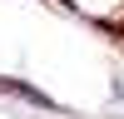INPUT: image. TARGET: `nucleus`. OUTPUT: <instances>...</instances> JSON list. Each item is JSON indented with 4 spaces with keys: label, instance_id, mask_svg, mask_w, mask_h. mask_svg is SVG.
Wrapping results in <instances>:
<instances>
[{
    "label": "nucleus",
    "instance_id": "1",
    "mask_svg": "<svg viewBox=\"0 0 124 119\" xmlns=\"http://www.w3.org/2000/svg\"><path fill=\"white\" fill-rule=\"evenodd\" d=\"M75 5H85L89 15H119V10H124V0H75Z\"/></svg>",
    "mask_w": 124,
    "mask_h": 119
}]
</instances>
